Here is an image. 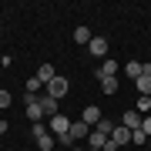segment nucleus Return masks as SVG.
<instances>
[{
	"label": "nucleus",
	"mask_w": 151,
	"mask_h": 151,
	"mask_svg": "<svg viewBox=\"0 0 151 151\" xmlns=\"http://www.w3.org/2000/svg\"><path fill=\"white\" fill-rule=\"evenodd\" d=\"M40 87H44V84L37 81V77H30V81L24 84V91H27V94H40Z\"/></svg>",
	"instance_id": "6ab92c4d"
},
{
	"label": "nucleus",
	"mask_w": 151,
	"mask_h": 151,
	"mask_svg": "<svg viewBox=\"0 0 151 151\" xmlns=\"http://www.w3.org/2000/svg\"><path fill=\"white\" fill-rule=\"evenodd\" d=\"M7 104H10V91H0V111H4Z\"/></svg>",
	"instance_id": "412c9836"
},
{
	"label": "nucleus",
	"mask_w": 151,
	"mask_h": 151,
	"mask_svg": "<svg viewBox=\"0 0 151 151\" xmlns=\"http://www.w3.org/2000/svg\"><path fill=\"white\" fill-rule=\"evenodd\" d=\"M114 128H118V124H114V121H108V118H101V121L94 124V131H101L104 138H111V134H114Z\"/></svg>",
	"instance_id": "ddd939ff"
},
{
	"label": "nucleus",
	"mask_w": 151,
	"mask_h": 151,
	"mask_svg": "<svg viewBox=\"0 0 151 151\" xmlns=\"http://www.w3.org/2000/svg\"><path fill=\"white\" fill-rule=\"evenodd\" d=\"M134 87H138L141 94H148V97H151V74H141L138 81H134Z\"/></svg>",
	"instance_id": "dca6fc26"
},
{
	"label": "nucleus",
	"mask_w": 151,
	"mask_h": 151,
	"mask_svg": "<svg viewBox=\"0 0 151 151\" xmlns=\"http://www.w3.org/2000/svg\"><path fill=\"white\" fill-rule=\"evenodd\" d=\"M67 87H70V84H67V77H60V74H57L54 81L44 87V94H50V97H57V101H60V97H67Z\"/></svg>",
	"instance_id": "f257e3e1"
},
{
	"label": "nucleus",
	"mask_w": 151,
	"mask_h": 151,
	"mask_svg": "<svg viewBox=\"0 0 151 151\" xmlns=\"http://www.w3.org/2000/svg\"><path fill=\"white\" fill-rule=\"evenodd\" d=\"M131 141H134V145H145L148 134H145V131H131Z\"/></svg>",
	"instance_id": "aec40b11"
},
{
	"label": "nucleus",
	"mask_w": 151,
	"mask_h": 151,
	"mask_svg": "<svg viewBox=\"0 0 151 151\" xmlns=\"http://www.w3.org/2000/svg\"><path fill=\"white\" fill-rule=\"evenodd\" d=\"M87 145H91V148H104V145H108V138H104L101 131H94V128H91V134H87Z\"/></svg>",
	"instance_id": "2eb2a0df"
},
{
	"label": "nucleus",
	"mask_w": 151,
	"mask_h": 151,
	"mask_svg": "<svg viewBox=\"0 0 151 151\" xmlns=\"http://www.w3.org/2000/svg\"><path fill=\"white\" fill-rule=\"evenodd\" d=\"M141 131H145V134L151 138V118H145V121H141Z\"/></svg>",
	"instance_id": "4be33fe9"
},
{
	"label": "nucleus",
	"mask_w": 151,
	"mask_h": 151,
	"mask_svg": "<svg viewBox=\"0 0 151 151\" xmlns=\"http://www.w3.org/2000/svg\"><path fill=\"white\" fill-rule=\"evenodd\" d=\"M54 145H57V138H54V134H44V138L37 141V148H40V151H50Z\"/></svg>",
	"instance_id": "f3484780"
},
{
	"label": "nucleus",
	"mask_w": 151,
	"mask_h": 151,
	"mask_svg": "<svg viewBox=\"0 0 151 151\" xmlns=\"http://www.w3.org/2000/svg\"><path fill=\"white\" fill-rule=\"evenodd\" d=\"M67 134H70V141H87V134H91V124H84L81 118H77V121H70V131H67Z\"/></svg>",
	"instance_id": "7ed1b4c3"
},
{
	"label": "nucleus",
	"mask_w": 151,
	"mask_h": 151,
	"mask_svg": "<svg viewBox=\"0 0 151 151\" xmlns=\"http://www.w3.org/2000/svg\"><path fill=\"white\" fill-rule=\"evenodd\" d=\"M70 151H84V148H70Z\"/></svg>",
	"instance_id": "393cba45"
},
{
	"label": "nucleus",
	"mask_w": 151,
	"mask_h": 151,
	"mask_svg": "<svg viewBox=\"0 0 151 151\" xmlns=\"http://www.w3.org/2000/svg\"><path fill=\"white\" fill-rule=\"evenodd\" d=\"M70 40H74V44H84V47H87V44L94 40V34H91V30H87L84 24H81V27H74V37H70Z\"/></svg>",
	"instance_id": "1a4fd4ad"
},
{
	"label": "nucleus",
	"mask_w": 151,
	"mask_h": 151,
	"mask_svg": "<svg viewBox=\"0 0 151 151\" xmlns=\"http://www.w3.org/2000/svg\"><path fill=\"white\" fill-rule=\"evenodd\" d=\"M34 77H37V81H40L44 87H47V84H50V81L57 77V70H54V64H40V67H37V74H34Z\"/></svg>",
	"instance_id": "6e6552de"
},
{
	"label": "nucleus",
	"mask_w": 151,
	"mask_h": 151,
	"mask_svg": "<svg viewBox=\"0 0 151 151\" xmlns=\"http://www.w3.org/2000/svg\"><path fill=\"white\" fill-rule=\"evenodd\" d=\"M134 111H138V114H148V111H151V97H148V94L138 97V108H134Z\"/></svg>",
	"instance_id": "a211bd4d"
},
{
	"label": "nucleus",
	"mask_w": 151,
	"mask_h": 151,
	"mask_svg": "<svg viewBox=\"0 0 151 151\" xmlns=\"http://www.w3.org/2000/svg\"><path fill=\"white\" fill-rule=\"evenodd\" d=\"M47 131H50L54 138H60V134H67V131H70V121L64 118V114H54V118H50V124H47Z\"/></svg>",
	"instance_id": "f03ea898"
},
{
	"label": "nucleus",
	"mask_w": 151,
	"mask_h": 151,
	"mask_svg": "<svg viewBox=\"0 0 151 151\" xmlns=\"http://www.w3.org/2000/svg\"><path fill=\"white\" fill-rule=\"evenodd\" d=\"M118 87H121L118 77H104V81H101V91L104 94H118Z\"/></svg>",
	"instance_id": "4468645a"
},
{
	"label": "nucleus",
	"mask_w": 151,
	"mask_h": 151,
	"mask_svg": "<svg viewBox=\"0 0 151 151\" xmlns=\"http://www.w3.org/2000/svg\"><path fill=\"white\" fill-rule=\"evenodd\" d=\"M141 74H145V64H141V60H128V64H124V77H134L138 81Z\"/></svg>",
	"instance_id": "9b49d317"
},
{
	"label": "nucleus",
	"mask_w": 151,
	"mask_h": 151,
	"mask_svg": "<svg viewBox=\"0 0 151 151\" xmlns=\"http://www.w3.org/2000/svg\"><path fill=\"white\" fill-rule=\"evenodd\" d=\"M87 50H91L94 57H101V60H104V57H108V50H111V44H108V37H94L91 44H87Z\"/></svg>",
	"instance_id": "39448f33"
},
{
	"label": "nucleus",
	"mask_w": 151,
	"mask_h": 151,
	"mask_svg": "<svg viewBox=\"0 0 151 151\" xmlns=\"http://www.w3.org/2000/svg\"><path fill=\"white\" fill-rule=\"evenodd\" d=\"M0 134H7V121L4 118H0Z\"/></svg>",
	"instance_id": "5701e85b"
},
{
	"label": "nucleus",
	"mask_w": 151,
	"mask_h": 151,
	"mask_svg": "<svg viewBox=\"0 0 151 151\" xmlns=\"http://www.w3.org/2000/svg\"><path fill=\"white\" fill-rule=\"evenodd\" d=\"M87 151H101V148H87Z\"/></svg>",
	"instance_id": "b1692460"
},
{
	"label": "nucleus",
	"mask_w": 151,
	"mask_h": 151,
	"mask_svg": "<svg viewBox=\"0 0 151 151\" xmlns=\"http://www.w3.org/2000/svg\"><path fill=\"white\" fill-rule=\"evenodd\" d=\"M118 70H121L118 60L104 57V60H101V67H97V81H104V77H118Z\"/></svg>",
	"instance_id": "20e7f679"
},
{
	"label": "nucleus",
	"mask_w": 151,
	"mask_h": 151,
	"mask_svg": "<svg viewBox=\"0 0 151 151\" xmlns=\"http://www.w3.org/2000/svg\"><path fill=\"white\" fill-rule=\"evenodd\" d=\"M101 118H104V114H101V108H94V104H91V108H84V114H81V121H84V124H91V128H94Z\"/></svg>",
	"instance_id": "9d476101"
},
{
	"label": "nucleus",
	"mask_w": 151,
	"mask_h": 151,
	"mask_svg": "<svg viewBox=\"0 0 151 151\" xmlns=\"http://www.w3.org/2000/svg\"><path fill=\"white\" fill-rule=\"evenodd\" d=\"M111 141H114V145H131V131L128 128H121V124H118V128H114V134H111Z\"/></svg>",
	"instance_id": "f8f14e48"
},
{
	"label": "nucleus",
	"mask_w": 151,
	"mask_h": 151,
	"mask_svg": "<svg viewBox=\"0 0 151 151\" xmlns=\"http://www.w3.org/2000/svg\"><path fill=\"white\" fill-rule=\"evenodd\" d=\"M40 111L47 114V118H54V114H60V101L50 94H40Z\"/></svg>",
	"instance_id": "423d86ee"
},
{
	"label": "nucleus",
	"mask_w": 151,
	"mask_h": 151,
	"mask_svg": "<svg viewBox=\"0 0 151 151\" xmlns=\"http://www.w3.org/2000/svg\"><path fill=\"white\" fill-rule=\"evenodd\" d=\"M141 121H145V114H138V111H124L121 128H128V131H141Z\"/></svg>",
	"instance_id": "0eeeda50"
}]
</instances>
